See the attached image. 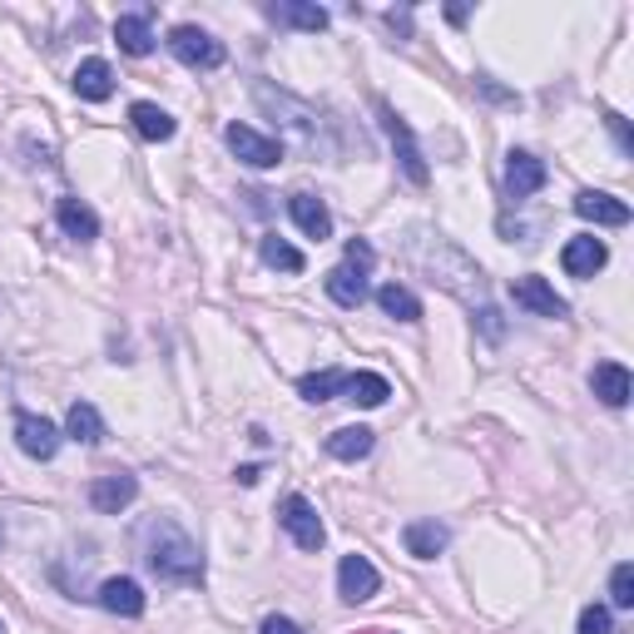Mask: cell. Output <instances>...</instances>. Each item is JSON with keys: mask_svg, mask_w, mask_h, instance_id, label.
Wrapping results in <instances>:
<instances>
[{"mask_svg": "<svg viewBox=\"0 0 634 634\" xmlns=\"http://www.w3.org/2000/svg\"><path fill=\"white\" fill-rule=\"evenodd\" d=\"M382 129H386V139H392L396 158H402V174L412 178V184H426V178H431V168H426V158H422V149H416L412 129H406V119H396L392 105H382Z\"/></svg>", "mask_w": 634, "mask_h": 634, "instance_id": "5b68a950", "label": "cell"}, {"mask_svg": "<svg viewBox=\"0 0 634 634\" xmlns=\"http://www.w3.org/2000/svg\"><path fill=\"white\" fill-rule=\"evenodd\" d=\"M277 521H283L287 535H293L297 550H323L327 531H323V521H317V505L307 501V495H287L283 511H277Z\"/></svg>", "mask_w": 634, "mask_h": 634, "instance_id": "7a4b0ae2", "label": "cell"}, {"mask_svg": "<svg viewBox=\"0 0 634 634\" xmlns=\"http://www.w3.org/2000/svg\"><path fill=\"white\" fill-rule=\"evenodd\" d=\"M15 446L30 456V461H50V456L59 451V426L45 422V416H35V412H20L15 416Z\"/></svg>", "mask_w": 634, "mask_h": 634, "instance_id": "ba28073f", "label": "cell"}, {"mask_svg": "<svg viewBox=\"0 0 634 634\" xmlns=\"http://www.w3.org/2000/svg\"><path fill=\"white\" fill-rule=\"evenodd\" d=\"M362 634H386V630H362Z\"/></svg>", "mask_w": 634, "mask_h": 634, "instance_id": "836d02e7", "label": "cell"}, {"mask_svg": "<svg viewBox=\"0 0 634 634\" xmlns=\"http://www.w3.org/2000/svg\"><path fill=\"white\" fill-rule=\"evenodd\" d=\"M575 214L590 218V223H604V228H624V223H630V204H624V198H610V194H594V188L575 194Z\"/></svg>", "mask_w": 634, "mask_h": 634, "instance_id": "7c38bea8", "label": "cell"}, {"mask_svg": "<svg viewBox=\"0 0 634 634\" xmlns=\"http://www.w3.org/2000/svg\"><path fill=\"white\" fill-rule=\"evenodd\" d=\"M342 376L337 367H323V372H307L303 382H297V392H303V402H332L337 392H342Z\"/></svg>", "mask_w": 634, "mask_h": 634, "instance_id": "83f0119b", "label": "cell"}, {"mask_svg": "<svg viewBox=\"0 0 634 634\" xmlns=\"http://www.w3.org/2000/svg\"><path fill=\"white\" fill-rule=\"evenodd\" d=\"M59 228H65L75 243H89V238H99V218H95V208L85 204V198H59Z\"/></svg>", "mask_w": 634, "mask_h": 634, "instance_id": "ac0fdd59", "label": "cell"}, {"mask_svg": "<svg viewBox=\"0 0 634 634\" xmlns=\"http://www.w3.org/2000/svg\"><path fill=\"white\" fill-rule=\"evenodd\" d=\"M134 495H139V481L129 471H109V476L89 481V505H95L99 515H119L124 505H134Z\"/></svg>", "mask_w": 634, "mask_h": 634, "instance_id": "9c48e42d", "label": "cell"}, {"mask_svg": "<svg viewBox=\"0 0 634 634\" xmlns=\"http://www.w3.org/2000/svg\"><path fill=\"white\" fill-rule=\"evenodd\" d=\"M481 332L491 337V342H501V313H495V307H481Z\"/></svg>", "mask_w": 634, "mask_h": 634, "instance_id": "d6a6232c", "label": "cell"}, {"mask_svg": "<svg viewBox=\"0 0 634 634\" xmlns=\"http://www.w3.org/2000/svg\"><path fill=\"white\" fill-rule=\"evenodd\" d=\"M376 584H382V575H376V565L367 555H342V565H337V594L347 604H367L376 594Z\"/></svg>", "mask_w": 634, "mask_h": 634, "instance_id": "8992f818", "label": "cell"}, {"mask_svg": "<svg viewBox=\"0 0 634 634\" xmlns=\"http://www.w3.org/2000/svg\"><path fill=\"white\" fill-rule=\"evenodd\" d=\"M590 392L600 396L604 406H624V402H630V392H634L630 367H624V362H600L590 372Z\"/></svg>", "mask_w": 634, "mask_h": 634, "instance_id": "5bb4252c", "label": "cell"}, {"mask_svg": "<svg viewBox=\"0 0 634 634\" xmlns=\"http://www.w3.org/2000/svg\"><path fill=\"white\" fill-rule=\"evenodd\" d=\"M267 15L277 25H297V30H327V10L323 6H297V0H283V6H267Z\"/></svg>", "mask_w": 634, "mask_h": 634, "instance_id": "484cf974", "label": "cell"}, {"mask_svg": "<svg viewBox=\"0 0 634 634\" xmlns=\"http://www.w3.org/2000/svg\"><path fill=\"white\" fill-rule=\"evenodd\" d=\"M287 214H293V223L303 228L307 238H317V243H323V238H332V214H327L323 198H313V194H293V198H287Z\"/></svg>", "mask_w": 634, "mask_h": 634, "instance_id": "9a60e30c", "label": "cell"}, {"mask_svg": "<svg viewBox=\"0 0 634 634\" xmlns=\"http://www.w3.org/2000/svg\"><path fill=\"white\" fill-rule=\"evenodd\" d=\"M323 287H327V297H332L337 307H362L367 303V277L362 273H352V267H332V273L323 277Z\"/></svg>", "mask_w": 634, "mask_h": 634, "instance_id": "ffe728a7", "label": "cell"}, {"mask_svg": "<svg viewBox=\"0 0 634 634\" xmlns=\"http://www.w3.org/2000/svg\"><path fill=\"white\" fill-rule=\"evenodd\" d=\"M610 604H614V610H634V565L630 560L614 565V575H610Z\"/></svg>", "mask_w": 634, "mask_h": 634, "instance_id": "f1b7e54d", "label": "cell"}, {"mask_svg": "<svg viewBox=\"0 0 634 634\" xmlns=\"http://www.w3.org/2000/svg\"><path fill=\"white\" fill-rule=\"evenodd\" d=\"M99 604H105L109 614L139 620V614H144V590H139V580H129V575H114V580L99 584Z\"/></svg>", "mask_w": 634, "mask_h": 634, "instance_id": "4fadbf2b", "label": "cell"}, {"mask_svg": "<svg viewBox=\"0 0 634 634\" xmlns=\"http://www.w3.org/2000/svg\"><path fill=\"white\" fill-rule=\"evenodd\" d=\"M65 431L75 436V441H85V446H99L105 441V422H99V412L89 402H75L65 412Z\"/></svg>", "mask_w": 634, "mask_h": 634, "instance_id": "d4e9b609", "label": "cell"}, {"mask_svg": "<svg viewBox=\"0 0 634 634\" xmlns=\"http://www.w3.org/2000/svg\"><path fill=\"white\" fill-rule=\"evenodd\" d=\"M372 263H376V253H372V243H367V238H352V243H347V263L342 267H352V273H372Z\"/></svg>", "mask_w": 634, "mask_h": 634, "instance_id": "f546056e", "label": "cell"}, {"mask_svg": "<svg viewBox=\"0 0 634 634\" xmlns=\"http://www.w3.org/2000/svg\"><path fill=\"white\" fill-rule=\"evenodd\" d=\"M342 396L352 406H382L386 396H392V382L376 376V372H347L342 376Z\"/></svg>", "mask_w": 634, "mask_h": 634, "instance_id": "d6986e66", "label": "cell"}, {"mask_svg": "<svg viewBox=\"0 0 634 634\" xmlns=\"http://www.w3.org/2000/svg\"><path fill=\"white\" fill-rule=\"evenodd\" d=\"M545 164L535 154H525V149H515L511 158H505V194L511 198H531V194H540L545 188Z\"/></svg>", "mask_w": 634, "mask_h": 634, "instance_id": "8fae6325", "label": "cell"}, {"mask_svg": "<svg viewBox=\"0 0 634 634\" xmlns=\"http://www.w3.org/2000/svg\"><path fill=\"white\" fill-rule=\"evenodd\" d=\"M511 297H515V307H525V313H535V317H565V313H570V303H565V297L555 293L545 277H535V273L515 277Z\"/></svg>", "mask_w": 634, "mask_h": 634, "instance_id": "52a82bcc", "label": "cell"}, {"mask_svg": "<svg viewBox=\"0 0 634 634\" xmlns=\"http://www.w3.org/2000/svg\"><path fill=\"white\" fill-rule=\"evenodd\" d=\"M0 634H6V630H0Z\"/></svg>", "mask_w": 634, "mask_h": 634, "instance_id": "e575fe53", "label": "cell"}, {"mask_svg": "<svg viewBox=\"0 0 634 634\" xmlns=\"http://www.w3.org/2000/svg\"><path fill=\"white\" fill-rule=\"evenodd\" d=\"M114 40L124 55H149L154 50V30H149V15H119Z\"/></svg>", "mask_w": 634, "mask_h": 634, "instance_id": "cb8c5ba5", "label": "cell"}, {"mask_svg": "<svg viewBox=\"0 0 634 634\" xmlns=\"http://www.w3.org/2000/svg\"><path fill=\"white\" fill-rule=\"evenodd\" d=\"M446 540H451V531H446L441 521H412L402 531L406 555H416V560H436V555L446 550Z\"/></svg>", "mask_w": 634, "mask_h": 634, "instance_id": "2e32d148", "label": "cell"}, {"mask_svg": "<svg viewBox=\"0 0 634 634\" xmlns=\"http://www.w3.org/2000/svg\"><path fill=\"white\" fill-rule=\"evenodd\" d=\"M604 263H610V248H604L600 238H590V233L570 238V243L560 248V267H565L570 277H594Z\"/></svg>", "mask_w": 634, "mask_h": 634, "instance_id": "30bf717a", "label": "cell"}, {"mask_svg": "<svg viewBox=\"0 0 634 634\" xmlns=\"http://www.w3.org/2000/svg\"><path fill=\"white\" fill-rule=\"evenodd\" d=\"M376 307H382L386 317H396V323H416V317H422V297H416L412 287H402V283L376 287Z\"/></svg>", "mask_w": 634, "mask_h": 634, "instance_id": "603a6c76", "label": "cell"}, {"mask_svg": "<svg viewBox=\"0 0 634 634\" xmlns=\"http://www.w3.org/2000/svg\"><path fill=\"white\" fill-rule=\"evenodd\" d=\"M258 253H263V263L277 267V273H303V267H307V258L297 253L287 238H277V233H267L263 243H258Z\"/></svg>", "mask_w": 634, "mask_h": 634, "instance_id": "4316f807", "label": "cell"}, {"mask_svg": "<svg viewBox=\"0 0 634 634\" xmlns=\"http://www.w3.org/2000/svg\"><path fill=\"white\" fill-rule=\"evenodd\" d=\"M223 139H228V149H233L243 164H253V168L283 164V144H277V139H267V134H258L253 124H228Z\"/></svg>", "mask_w": 634, "mask_h": 634, "instance_id": "277c9868", "label": "cell"}, {"mask_svg": "<svg viewBox=\"0 0 634 634\" xmlns=\"http://www.w3.org/2000/svg\"><path fill=\"white\" fill-rule=\"evenodd\" d=\"M144 565L168 584H204V555L174 521H154L144 531Z\"/></svg>", "mask_w": 634, "mask_h": 634, "instance_id": "6da1fadb", "label": "cell"}, {"mask_svg": "<svg viewBox=\"0 0 634 634\" xmlns=\"http://www.w3.org/2000/svg\"><path fill=\"white\" fill-rule=\"evenodd\" d=\"M580 634H614L610 630V610H604V604H584V610H580Z\"/></svg>", "mask_w": 634, "mask_h": 634, "instance_id": "4dcf8cb0", "label": "cell"}, {"mask_svg": "<svg viewBox=\"0 0 634 634\" xmlns=\"http://www.w3.org/2000/svg\"><path fill=\"white\" fill-rule=\"evenodd\" d=\"M168 50H174L188 69H218V65H223V45H218L208 30H198V25H178L174 35H168Z\"/></svg>", "mask_w": 634, "mask_h": 634, "instance_id": "3957f363", "label": "cell"}, {"mask_svg": "<svg viewBox=\"0 0 634 634\" xmlns=\"http://www.w3.org/2000/svg\"><path fill=\"white\" fill-rule=\"evenodd\" d=\"M129 124H134L144 139H154V144L174 139V114H168V109H158V105H149V99L129 105Z\"/></svg>", "mask_w": 634, "mask_h": 634, "instance_id": "7402d4cb", "label": "cell"}, {"mask_svg": "<svg viewBox=\"0 0 634 634\" xmlns=\"http://www.w3.org/2000/svg\"><path fill=\"white\" fill-rule=\"evenodd\" d=\"M75 95L89 99V105H105V99L114 95V69H109L105 59H85V65L75 69Z\"/></svg>", "mask_w": 634, "mask_h": 634, "instance_id": "e0dca14e", "label": "cell"}, {"mask_svg": "<svg viewBox=\"0 0 634 634\" xmlns=\"http://www.w3.org/2000/svg\"><path fill=\"white\" fill-rule=\"evenodd\" d=\"M258 634H303V624L287 620V614H267L263 630H258Z\"/></svg>", "mask_w": 634, "mask_h": 634, "instance_id": "1f68e13d", "label": "cell"}, {"mask_svg": "<svg viewBox=\"0 0 634 634\" xmlns=\"http://www.w3.org/2000/svg\"><path fill=\"white\" fill-rule=\"evenodd\" d=\"M376 436L367 431V426H337L332 436H327V456H337V461H362V456H372Z\"/></svg>", "mask_w": 634, "mask_h": 634, "instance_id": "44dd1931", "label": "cell"}]
</instances>
